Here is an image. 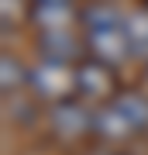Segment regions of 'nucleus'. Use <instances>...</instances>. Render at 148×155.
Here are the masks:
<instances>
[{"label": "nucleus", "mask_w": 148, "mask_h": 155, "mask_svg": "<svg viewBox=\"0 0 148 155\" xmlns=\"http://www.w3.org/2000/svg\"><path fill=\"white\" fill-rule=\"evenodd\" d=\"M93 134H100L104 141H124V138H131L138 131L114 104H104L100 110H93Z\"/></svg>", "instance_id": "obj_4"}, {"label": "nucleus", "mask_w": 148, "mask_h": 155, "mask_svg": "<svg viewBox=\"0 0 148 155\" xmlns=\"http://www.w3.org/2000/svg\"><path fill=\"white\" fill-rule=\"evenodd\" d=\"M124 31H127V41H131V55L148 59V14L124 17Z\"/></svg>", "instance_id": "obj_8"}, {"label": "nucleus", "mask_w": 148, "mask_h": 155, "mask_svg": "<svg viewBox=\"0 0 148 155\" xmlns=\"http://www.w3.org/2000/svg\"><path fill=\"white\" fill-rule=\"evenodd\" d=\"M35 14L45 28H66V21L72 17L69 0H35Z\"/></svg>", "instance_id": "obj_7"}, {"label": "nucleus", "mask_w": 148, "mask_h": 155, "mask_svg": "<svg viewBox=\"0 0 148 155\" xmlns=\"http://www.w3.org/2000/svg\"><path fill=\"white\" fill-rule=\"evenodd\" d=\"M107 155H121V152H107Z\"/></svg>", "instance_id": "obj_10"}, {"label": "nucleus", "mask_w": 148, "mask_h": 155, "mask_svg": "<svg viewBox=\"0 0 148 155\" xmlns=\"http://www.w3.org/2000/svg\"><path fill=\"white\" fill-rule=\"evenodd\" d=\"M38 48L45 52V59H55V62H76L79 59V41L66 28H45L38 38Z\"/></svg>", "instance_id": "obj_5"}, {"label": "nucleus", "mask_w": 148, "mask_h": 155, "mask_svg": "<svg viewBox=\"0 0 148 155\" xmlns=\"http://www.w3.org/2000/svg\"><path fill=\"white\" fill-rule=\"evenodd\" d=\"M110 104L131 121L134 131H145L148 127V97H141V93H117Z\"/></svg>", "instance_id": "obj_6"}, {"label": "nucleus", "mask_w": 148, "mask_h": 155, "mask_svg": "<svg viewBox=\"0 0 148 155\" xmlns=\"http://www.w3.org/2000/svg\"><path fill=\"white\" fill-rule=\"evenodd\" d=\"M48 124H52V131L59 134V138H79V134H86V131H93V114L86 110V107L79 104V100H59V104L52 107V114H48Z\"/></svg>", "instance_id": "obj_2"}, {"label": "nucleus", "mask_w": 148, "mask_h": 155, "mask_svg": "<svg viewBox=\"0 0 148 155\" xmlns=\"http://www.w3.org/2000/svg\"><path fill=\"white\" fill-rule=\"evenodd\" d=\"M76 90L90 100H107L110 93L117 90V79H114V66L100 59H86L76 66Z\"/></svg>", "instance_id": "obj_3"}, {"label": "nucleus", "mask_w": 148, "mask_h": 155, "mask_svg": "<svg viewBox=\"0 0 148 155\" xmlns=\"http://www.w3.org/2000/svg\"><path fill=\"white\" fill-rule=\"evenodd\" d=\"M21 83H28V69H24L17 59L4 55V90L11 93V86H21Z\"/></svg>", "instance_id": "obj_9"}, {"label": "nucleus", "mask_w": 148, "mask_h": 155, "mask_svg": "<svg viewBox=\"0 0 148 155\" xmlns=\"http://www.w3.org/2000/svg\"><path fill=\"white\" fill-rule=\"evenodd\" d=\"M28 86L35 90V97L59 104V100H66L72 93V86H76V69H69V62L45 59L35 69H28Z\"/></svg>", "instance_id": "obj_1"}]
</instances>
